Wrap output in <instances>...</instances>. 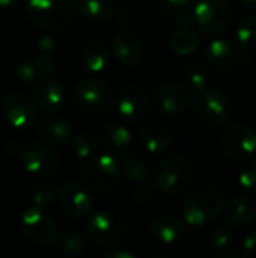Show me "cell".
Segmentation results:
<instances>
[{"instance_id":"cell-18","label":"cell","mask_w":256,"mask_h":258,"mask_svg":"<svg viewBox=\"0 0 256 258\" xmlns=\"http://www.w3.org/2000/svg\"><path fill=\"white\" fill-rule=\"evenodd\" d=\"M35 132L44 142L54 145L69 144L74 136L69 121L57 113H47L45 116L39 118L35 122Z\"/></svg>"},{"instance_id":"cell-42","label":"cell","mask_w":256,"mask_h":258,"mask_svg":"<svg viewBox=\"0 0 256 258\" xmlns=\"http://www.w3.org/2000/svg\"><path fill=\"white\" fill-rule=\"evenodd\" d=\"M21 0H0V8H5V9H8V8H14L15 5H18Z\"/></svg>"},{"instance_id":"cell-39","label":"cell","mask_w":256,"mask_h":258,"mask_svg":"<svg viewBox=\"0 0 256 258\" xmlns=\"http://www.w3.org/2000/svg\"><path fill=\"white\" fill-rule=\"evenodd\" d=\"M38 48H39L41 53L50 54V53H53L54 48H56V41H54L51 36H42V38H39V41H38Z\"/></svg>"},{"instance_id":"cell-40","label":"cell","mask_w":256,"mask_h":258,"mask_svg":"<svg viewBox=\"0 0 256 258\" xmlns=\"http://www.w3.org/2000/svg\"><path fill=\"white\" fill-rule=\"evenodd\" d=\"M106 257L107 258H136L137 255H136V254H133V252H130V251L121 249V246H118V248L110 249V251L106 254Z\"/></svg>"},{"instance_id":"cell-8","label":"cell","mask_w":256,"mask_h":258,"mask_svg":"<svg viewBox=\"0 0 256 258\" xmlns=\"http://www.w3.org/2000/svg\"><path fill=\"white\" fill-rule=\"evenodd\" d=\"M195 116L205 125L217 127L226 124L232 118V103L229 97L213 86L196 91L193 100Z\"/></svg>"},{"instance_id":"cell-6","label":"cell","mask_w":256,"mask_h":258,"mask_svg":"<svg viewBox=\"0 0 256 258\" xmlns=\"http://www.w3.org/2000/svg\"><path fill=\"white\" fill-rule=\"evenodd\" d=\"M122 177L121 163L116 156L104 151L83 162L80 178L81 183L92 192H107L116 187Z\"/></svg>"},{"instance_id":"cell-9","label":"cell","mask_w":256,"mask_h":258,"mask_svg":"<svg viewBox=\"0 0 256 258\" xmlns=\"http://www.w3.org/2000/svg\"><path fill=\"white\" fill-rule=\"evenodd\" d=\"M23 236L36 246H50L57 240V225L42 207H27L20 216Z\"/></svg>"},{"instance_id":"cell-29","label":"cell","mask_w":256,"mask_h":258,"mask_svg":"<svg viewBox=\"0 0 256 258\" xmlns=\"http://www.w3.org/2000/svg\"><path fill=\"white\" fill-rule=\"evenodd\" d=\"M121 168H122V175L130 183H134V184L146 181L151 175V169H149L148 163L143 159H140L131 153L122 157Z\"/></svg>"},{"instance_id":"cell-27","label":"cell","mask_w":256,"mask_h":258,"mask_svg":"<svg viewBox=\"0 0 256 258\" xmlns=\"http://www.w3.org/2000/svg\"><path fill=\"white\" fill-rule=\"evenodd\" d=\"M169 42H170L172 50L178 54H192V53L198 51V48L201 47L199 35L195 30H192V27H189V26L178 27L170 35Z\"/></svg>"},{"instance_id":"cell-32","label":"cell","mask_w":256,"mask_h":258,"mask_svg":"<svg viewBox=\"0 0 256 258\" xmlns=\"http://www.w3.org/2000/svg\"><path fill=\"white\" fill-rule=\"evenodd\" d=\"M84 248V237L80 231L71 230L57 237V252L63 257H77Z\"/></svg>"},{"instance_id":"cell-4","label":"cell","mask_w":256,"mask_h":258,"mask_svg":"<svg viewBox=\"0 0 256 258\" xmlns=\"http://www.w3.org/2000/svg\"><path fill=\"white\" fill-rule=\"evenodd\" d=\"M26 14L29 20L42 30H65L74 20L77 2L74 0H26Z\"/></svg>"},{"instance_id":"cell-11","label":"cell","mask_w":256,"mask_h":258,"mask_svg":"<svg viewBox=\"0 0 256 258\" xmlns=\"http://www.w3.org/2000/svg\"><path fill=\"white\" fill-rule=\"evenodd\" d=\"M220 145L223 153L237 162H247L256 154V132L243 124L225 127Z\"/></svg>"},{"instance_id":"cell-7","label":"cell","mask_w":256,"mask_h":258,"mask_svg":"<svg viewBox=\"0 0 256 258\" xmlns=\"http://www.w3.org/2000/svg\"><path fill=\"white\" fill-rule=\"evenodd\" d=\"M193 171V163L187 156L170 154L157 166L152 183L164 195H178L192 183Z\"/></svg>"},{"instance_id":"cell-33","label":"cell","mask_w":256,"mask_h":258,"mask_svg":"<svg viewBox=\"0 0 256 258\" xmlns=\"http://www.w3.org/2000/svg\"><path fill=\"white\" fill-rule=\"evenodd\" d=\"M208 68L199 62V60H192L187 63L186 67V79H187V83L192 89L195 91H201L204 88L208 86Z\"/></svg>"},{"instance_id":"cell-12","label":"cell","mask_w":256,"mask_h":258,"mask_svg":"<svg viewBox=\"0 0 256 258\" xmlns=\"http://www.w3.org/2000/svg\"><path fill=\"white\" fill-rule=\"evenodd\" d=\"M2 112L14 128H27L38 116V104L24 92L11 91L2 98Z\"/></svg>"},{"instance_id":"cell-2","label":"cell","mask_w":256,"mask_h":258,"mask_svg":"<svg viewBox=\"0 0 256 258\" xmlns=\"http://www.w3.org/2000/svg\"><path fill=\"white\" fill-rule=\"evenodd\" d=\"M77 109L94 119H100L112 113L116 106V97L110 86L98 77H86L80 80L72 92Z\"/></svg>"},{"instance_id":"cell-20","label":"cell","mask_w":256,"mask_h":258,"mask_svg":"<svg viewBox=\"0 0 256 258\" xmlns=\"http://www.w3.org/2000/svg\"><path fill=\"white\" fill-rule=\"evenodd\" d=\"M112 53L115 59L125 65L134 67L140 62L143 48L140 39L130 30H119L112 41Z\"/></svg>"},{"instance_id":"cell-41","label":"cell","mask_w":256,"mask_h":258,"mask_svg":"<svg viewBox=\"0 0 256 258\" xmlns=\"http://www.w3.org/2000/svg\"><path fill=\"white\" fill-rule=\"evenodd\" d=\"M217 257L219 258H249V255L240 248V249H225V251H222V252H219L217 254Z\"/></svg>"},{"instance_id":"cell-1","label":"cell","mask_w":256,"mask_h":258,"mask_svg":"<svg viewBox=\"0 0 256 258\" xmlns=\"http://www.w3.org/2000/svg\"><path fill=\"white\" fill-rule=\"evenodd\" d=\"M5 153L18 160L20 165L33 175L51 177L59 169V156L45 142L35 141L20 144L17 141H9L5 144Z\"/></svg>"},{"instance_id":"cell-37","label":"cell","mask_w":256,"mask_h":258,"mask_svg":"<svg viewBox=\"0 0 256 258\" xmlns=\"http://www.w3.org/2000/svg\"><path fill=\"white\" fill-rule=\"evenodd\" d=\"M155 189L157 187L154 184L151 186L146 181L139 183V184H136V187L133 190V198L137 203H149V201H152V198L155 195Z\"/></svg>"},{"instance_id":"cell-28","label":"cell","mask_w":256,"mask_h":258,"mask_svg":"<svg viewBox=\"0 0 256 258\" xmlns=\"http://www.w3.org/2000/svg\"><path fill=\"white\" fill-rule=\"evenodd\" d=\"M235 45L244 53L256 51V17L250 15L243 18L234 32Z\"/></svg>"},{"instance_id":"cell-22","label":"cell","mask_w":256,"mask_h":258,"mask_svg":"<svg viewBox=\"0 0 256 258\" xmlns=\"http://www.w3.org/2000/svg\"><path fill=\"white\" fill-rule=\"evenodd\" d=\"M207 62L217 71H231L238 62L237 48L225 38H214L207 45Z\"/></svg>"},{"instance_id":"cell-43","label":"cell","mask_w":256,"mask_h":258,"mask_svg":"<svg viewBox=\"0 0 256 258\" xmlns=\"http://www.w3.org/2000/svg\"><path fill=\"white\" fill-rule=\"evenodd\" d=\"M241 5H243L246 9L256 11V0H241Z\"/></svg>"},{"instance_id":"cell-10","label":"cell","mask_w":256,"mask_h":258,"mask_svg":"<svg viewBox=\"0 0 256 258\" xmlns=\"http://www.w3.org/2000/svg\"><path fill=\"white\" fill-rule=\"evenodd\" d=\"M116 109L128 122H140L149 110V94L137 82H127L116 94Z\"/></svg>"},{"instance_id":"cell-19","label":"cell","mask_w":256,"mask_h":258,"mask_svg":"<svg viewBox=\"0 0 256 258\" xmlns=\"http://www.w3.org/2000/svg\"><path fill=\"white\" fill-rule=\"evenodd\" d=\"M33 97L36 104L47 113H59L66 101L65 88L54 77H48L36 83Z\"/></svg>"},{"instance_id":"cell-25","label":"cell","mask_w":256,"mask_h":258,"mask_svg":"<svg viewBox=\"0 0 256 258\" xmlns=\"http://www.w3.org/2000/svg\"><path fill=\"white\" fill-rule=\"evenodd\" d=\"M112 56V48H109L104 42L94 41L84 47L81 53V63L89 73L100 74L109 68Z\"/></svg>"},{"instance_id":"cell-14","label":"cell","mask_w":256,"mask_h":258,"mask_svg":"<svg viewBox=\"0 0 256 258\" xmlns=\"http://www.w3.org/2000/svg\"><path fill=\"white\" fill-rule=\"evenodd\" d=\"M154 106L155 109L166 116H177L184 113L190 104L193 103L190 86L172 82L167 85L160 86L154 94Z\"/></svg>"},{"instance_id":"cell-36","label":"cell","mask_w":256,"mask_h":258,"mask_svg":"<svg viewBox=\"0 0 256 258\" xmlns=\"http://www.w3.org/2000/svg\"><path fill=\"white\" fill-rule=\"evenodd\" d=\"M211 246L214 249H219V251H225L231 246L232 243V231L229 227L226 225H222V227H217L213 234H211Z\"/></svg>"},{"instance_id":"cell-15","label":"cell","mask_w":256,"mask_h":258,"mask_svg":"<svg viewBox=\"0 0 256 258\" xmlns=\"http://www.w3.org/2000/svg\"><path fill=\"white\" fill-rule=\"evenodd\" d=\"M57 201L62 213L71 219L84 218L92 209L89 189L83 183L66 181L57 194Z\"/></svg>"},{"instance_id":"cell-34","label":"cell","mask_w":256,"mask_h":258,"mask_svg":"<svg viewBox=\"0 0 256 258\" xmlns=\"http://www.w3.org/2000/svg\"><path fill=\"white\" fill-rule=\"evenodd\" d=\"M56 198V186L48 180L38 181L32 189V204L45 209Z\"/></svg>"},{"instance_id":"cell-30","label":"cell","mask_w":256,"mask_h":258,"mask_svg":"<svg viewBox=\"0 0 256 258\" xmlns=\"http://www.w3.org/2000/svg\"><path fill=\"white\" fill-rule=\"evenodd\" d=\"M69 144L72 147V151H74L75 157L83 160V162L92 159L94 156H97L100 153V148H101L98 136L95 138V136H92L89 133H77V135H74Z\"/></svg>"},{"instance_id":"cell-13","label":"cell","mask_w":256,"mask_h":258,"mask_svg":"<svg viewBox=\"0 0 256 258\" xmlns=\"http://www.w3.org/2000/svg\"><path fill=\"white\" fill-rule=\"evenodd\" d=\"M195 24L207 35L222 33L229 20V8L225 0H198L193 6Z\"/></svg>"},{"instance_id":"cell-26","label":"cell","mask_w":256,"mask_h":258,"mask_svg":"<svg viewBox=\"0 0 256 258\" xmlns=\"http://www.w3.org/2000/svg\"><path fill=\"white\" fill-rule=\"evenodd\" d=\"M116 8V0H77L78 14L92 23L107 21Z\"/></svg>"},{"instance_id":"cell-35","label":"cell","mask_w":256,"mask_h":258,"mask_svg":"<svg viewBox=\"0 0 256 258\" xmlns=\"http://www.w3.org/2000/svg\"><path fill=\"white\" fill-rule=\"evenodd\" d=\"M240 186L250 194H256V157L247 160L238 177Z\"/></svg>"},{"instance_id":"cell-3","label":"cell","mask_w":256,"mask_h":258,"mask_svg":"<svg viewBox=\"0 0 256 258\" xmlns=\"http://www.w3.org/2000/svg\"><path fill=\"white\" fill-rule=\"evenodd\" d=\"M225 198L222 190L214 186H199L183 201V218L187 225L204 227L213 222L223 212Z\"/></svg>"},{"instance_id":"cell-24","label":"cell","mask_w":256,"mask_h":258,"mask_svg":"<svg viewBox=\"0 0 256 258\" xmlns=\"http://www.w3.org/2000/svg\"><path fill=\"white\" fill-rule=\"evenodd\" d=\"M139 139L143 148L151 154H160L170 148L172 136L169 130L163 125L149 122L139 128Z\"/></svg>"},{"instance_id":"cell-23","label":"cell","mask_w":256,"mask_h":258,"mask_svg":"<svg viewBox=\"0 0 256 258\" xmlns=\"http://www.w3.org/2000/svg\"><path fill=\"white\" fill-rule=\"evenodd\" d=\"M223 216L231 227H246L256 219V200L252 197H234L223 207Z\"/></svg>"},{"instance_id":"cell-31","label":"cell","mask_w":256,"mask_h":258,"mask_svg":"<svg viewBox=\"0 0 256 258\" xmlns=\"http://www.w3.org/2000/svg\"><path fill=\"white\" fill-rule=\"evenodd\" d=\"M160 8L170 17L177 20V23H183V26H192L195 23L193 9H190V0H160Z\"/></svg>"},{"instance_id":"cell-16","label":"cell","mask_w":256,"mask_h":258,"mask_svg":"<svg viewBox=\"0 0 256 258\" xmlns=\"http://www.w3.org/2000/svg\"><path fill=\"white\" fill-rule=\"evenodd\" d=\"M98 139L103 151H107L116 157H124L131 153L133 133L127 125L119 122H107L98 130Z\"/></svg>"},{"instance_id":"cell-5","label":"cell","mask_w":256,"mask_h":258,"mask_svg":"<svg viewBox=\"0 0 256 258\" xmlns=\"http://www.w3.org/2000/svg\"><path fill=\"white\" fill-rule=\"evenodd\" d=\"M130 234V225L125 218L112 212L100 210L94 213L86 224L88 239L100 248L113 249L121 246Z\"/></svg>"},{"instance_id":"cell-38","label":"cell","mask_w":256,"mask_h":258,"mask_svg":"<svg viewBox=\"0 0 256 258\" xmlns=\"http://www.w3.org/2000/svg\"><path fill=\"white\" fill-rule=\"evenodd\" d=\"M241 249L250 257V255H256V230L250 231L241 243Z\"/></svg>"},{"instance_id":"cell-44","label":"cell","mask_w":256,"mask_h":258,"mask_svg":"<svg viewBox=\"0 0 256 258\" xmlns=\"http://www.w3.org/2000/svg\"><path fill=\"white\" fill-rule=\"evenodd\" d=\"M2 197H3V187H2V183H0V203H2Z\"/></svg>"},{"instance_id":"cell-17","label":"cell","mask_w":256,"mask_h":258,"mask_svg":"<svg viewBox=\"0 0 256 258\" xmlns=\"http://www.w3.org/2000/svg\"><path fill=\"white\" fill-rule=\"evenodd\" d=\"M187 222L175 215H161L149 222L151 237L163 246H175L186 236Z\"/></svg>"},{"instance_id":"cell-21","label":"cell","mask_w":256,"mask_h":258,"mask_svg":"<svg viewBox=\"0 0 256 258\" xmlns=\"http://www.w3.org/2000/svg\"><path fill=\"white\" fill-rule=\"evenodd\" d=\"M56 71L54 62L50 54H39L36 57H30L23 60L17 68V76L21 82L27 85H36L41 80L53 77Z\"/></svg>"}]
</instances>
